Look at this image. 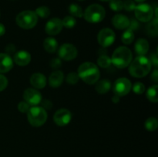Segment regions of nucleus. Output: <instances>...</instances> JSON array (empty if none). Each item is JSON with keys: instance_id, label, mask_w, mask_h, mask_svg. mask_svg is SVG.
Returning a JSON list of instances; mask_svg holds the SVG:
<instances>
[{"instance_id": "f257e3e1", "label": "nucleus", "mask_w": 158, "mask_h": 157, "mask_svg": "<svg viewBox=\"0 0 158 157\" xmlns=\"http://www.w3.org/2000/svg\"><path fill=\"white\" fill-rule=\"evenodd\" d=\"M129 72L133 77L143 78L146 76L151 70V61L144 55H139L129 65Z\"/></svg>"}, {"instance_id": "f03ea898", "label": "nucleus", "mask_w": 158, "mask_h": 157, "mask_svg": "<svg viewBox=\"0 0 158 157\" xmlns=\"http://www.w3.org/2000/svg\"><path fill=\"white\" fill-rule=\"evenodd\" d=\"M77 74L80 78L88 85L96 84L100 77V70L97 65L89 62L82 63L78 68Z\"/></svg>"}, {"instance_id": "7ed1b4c3", "label": "nucleus", "mask_w": 158, "mask_h": 157, "mask_svg": "<svg viewBox=\"0 0 158 157\" xmlns=\"http://www.w3.org/2000/svg\"><path fill=\"white\" fill-rule=\"evenodd\" d=\"M132 58L133 55L131 49L126 46H120L113 53L111 62L118 69H124L129 66Z\"/></svg>"}, {"instance_id": "20e7f679", "label": "nucleus", "mask_w": 158, "mask_h": 157, "mask_svg": "<svg viewBox=\"0 0 158 157\" xmlns=\"http://www.w3.org/2000/svg\"><path fill=\"white\" fill-rule=\"evenodd\" d=\"M47 117V112L42 106H32L27 112L28 122L35 127H40L45 124Z\"/></svg>"}, {"instance_id": "39448f33", "label": "nucleus", "mask_w": 158, "mask_h": 157, "mask_svg": "<svg viewBox=\"0 0 158 157\" xmlns=\"http://www.w3.org/2000/svg\"><path fill=\"white\" fill-rule=\"evenodd\" d=\"M106 15L104 8L99 4H93L88 6L83 13L86 21L89 23H99L103 21Z\"/></svg>"}, {"instance_id": "423d86ee", "label": "nucleus", "mask_w": 158, "mask_h": 157, "mask_svg": "<svg viewBox=\"0 0 158 157\" xmlns=\"http://www.w3.org/2000/svg\"><path fill=\"white\" fill-rule=\"evenodd\" d=\"M15 22L19 27L24 29H31L36 26L38 16L33 11L26 10L17 15Z\"/></svg>"}, {"instance_id": "0eeeda50", "label": "nucleus", "mask_w": 158, "mask_h": 157, "mask_svg": "<svg viewBox=\"0 0 158 157\" xmlns=\"http://www.w3.org/2000/svg\"><path fill=\"white\" fill-rule=\"evenodd\" d=\"M154 9L149 4L141 3L136 6L134 9L135 17L138 21L142 22H148L151 21L154 16Z\"/></svg>"}, {"instance_id": "6e6552de", "label": "nucleus", "mask_w": 158, "mask_h": 157, "mask_svg": "<svg viewBox=\"0 0 158 157\" xmlns=\"http://www.w3.org/2000/svg\"><path fill=\"white\" fill-rule=\"evenodd\" d=\"M131 88H132V84L128 78H119L114 83L113 90L115 95L121 97L127 95L131 90Z\"/></svg>"}, {"instance_id": "1a4fd4ad", "label": "nucleus", "mask_w": 158, "mask_h": 157, "mask_svg": "<svg viewBox=\"0 0 158 157\" xmlns=\"http://www.w3.org/2000/svg\"><path fill=\"white\" fill-rule=\"evenodd\" d=\"M115 32L109 28L101 29L97 35V41L103 48H106L111 46L115 41Z\"/></svg>"}, {"instance_id": "9d476101", "label": "nucleus", "mask_w": 158, "mask_h": 157, "mask_svg": "<svg viewBox=\"0 0 158 157\" xmlns=\"http://www.w3.org/2000/svg\"><path fill=\"white\" fill-rule=\"evenodd\" d=\"M77 54H78V51L77 48L73 45L69 44V43H65L62 45L58 51L60 58L65 61L73 60L74 58H77Z\"/></svg>"}, {"instance_id": "9b49d317", "label": "nucleus", "mask_w": 158, "mask_h": 157, "mask_svg": "<svg viewBox=\"0 0 158 157\" xmlns=\"http://www.w3.org/2000/svg\"><path fill=\"white\" fill-rule=\"evenodd\" d=\"M23 99L29 106H35L42 102V94L36 89L29 88L23 92Z\"/></svg>"}, {"instance_id": "f8f14e48", "label": "nucleus", "mask_w": 158, "mask_h": 157, "mask_svg": "<svg viewBox=\"0 0 158 157\" xmlns=\"http://www.w3.org/2000/svg\"><path fill=\"white\" fill-rule=\"evenodd\" d=\"M72 119V114L67 109H60L55 112L53 121L59 126H65L69 123Z\"/></svg>"}, {"instance_id": "ddd939ff", "label": "nucleus", "mask_w": 158, "mask_h": 157, "mask_svg": "<svg viewBox=\"0 0 158 157\" xmlns=\"http://www.w3.org/2000/svg\"><path fill=\"white\" fill-rule=\"evenodd\" d=\"M63 26L62 20L59 18H52L47 22L45 26V31L49 35H56L60 33Z\"/></svg>"}, {"instance_id": "4468645a", "label": "nucleus", "mask_w": 158, "mask_h": 157, "mask_svg": "<svg viewBox=\"0 0 158 157\" xmlns=\"http://www.w3.org/2000/svg\"><path fill=\"white\" fill-rule=\"evenodd\" d=\"M13 67V60L9 55L0 53V73H6Z\"/></svg>"}, {"instance_id": "2eb2a0df", "label": "nucleus", "mask_w": 158, "mask_h": 157, "mask_svg": "<svg viewBox=\"0 0 158 157\" xmlns=\"http://www.w3.org/2000/svg\"><path fill=\"white\" fill-rule=\"evenodd\" d=\"M14 62L16 65L19 66H26L30 62L31 55L27 51L21 50L15 54L13 58Z\"/></svg>"}, {"instance_id": "dca6fc26", "label": "nucleus", "mask_w": 158, "mask_h": 157, "mask_svg": "<svg viewBox=\"0 0 158 157\" xmlns=\"http://www.w3.org/2000/svg\"><path fill=\"white\" fill-rule=\"evenodd\" d=\"M112 23L114 27L117 29H127L130 24V19L124 15L117 14L112 18Z\"/></svg>"}, {"instance_id": "f3484780", "label": "nucleus", "mask_w": 158, "mask_h": 157, "mask_svg": "<svg viewBox=\"0 0 158 157\" xmlns=\"http://www.w3.org/2000/svg\"><path fill=\"white\" fill-rule=\"evenodd\" d=\"M30 83L35 89H43L46 85V78L43 74L35 72L31 76Z\"/></svg>"}, {"instance_id": "a211bd4d", "label": "nucleus", "mask_w": 158, "mask_h": 157, "mask_svg": "<svg viewBox=\"0 0 158 157\" xmlns=\"http://www.w3.org/2000/svg\"><path fill=\"white\" fill-rule=\"evenodd\" d=\"M64 79V75L62 71H56L50 75L49 78V84L51 87L57 88L60 86Z\"/></svg>"}, {"instance_id": "6ab92c4d", "label": "nucleus", "mask_w": 158, "mask_h": 157, "mask_svg": "<svg viewBox=\"0 0 158 157\" xmlns=\"http://www.w3.org/2000/svg\"><path fill=\"white\" fill-rule=\"evenodd\" d=\"M135 52L138 55H144L149 50V43L144 38H139L135 43Z\"/></svg>"}, {"instance_id": "aec40b11", "label": "nucleus", "mask_w": 158, "mask_h": 157, "mask_svg": "<svg viewBox=\"0 0 158 157\" xmlns=\"http://www.w3.org/2000/svg\"><path fill=\"white\" fill-rule=\"evenodd\" d=\"M96 84L95 89L98 93L105 94L110 91L111 89V83L108 79H102L97 81Z\"/></svg>"}, {"instance_id": "412c9836", "label": "nucleus", "mask_w": 158, "mask_h": 157, "mask_svg": "<svg viewBox=\"0 0 158 157\" xmlns=\"http://www.w3.org/2000/svg\"><path fill=\"white\" fill-rule=\"evenodd\" d=\"M43 47L45 50L49 53H53L56 51L58 48V42L56 40L52 37H48L44 40L43 42Z\"/></svg>"}, {"instance_id": "4be33fe9", "label": "nucleus", "mask_w": 158, "mask_h": 157, "mask_svg": "<svg viewBox=\"0 0 158 157\" xmlns=\"http://www.w3.org/2000/svg\"><path fill=\"white\" fill-rule=\"evenodd\" d=\"M147 34L150 37H157L158 35V20L155 18L147 25Z\"/></svg>"}, {"instance_id": "5701e85b", "label": "nucleus", "mask_w": 158, "mask_h": 157, "mask_svg": "<svg viewBox=\"0 0 158 157\" xmlns=\"http://www.w3.org/2000/svg\"><path fill=\"white\" fill-rule=\"evenodd\" d=\"M158 86L157 85H154L151 86L147 91V98L151 103H156L158 102Z\"/></svg>"}, {"instance_id": "b1692460", "label": "nucleus", "mask_w": 158, "mask_h": 157, "mask_svg": "<svg viewBox=\"0 0 158 157\" xmlns=\"http://www.w3.org/2000/svg\"><path fill=\"white\" fill-rule=\"evenodd\" d=\"M69 12L71 14V16L82 18L83 16V11L82 8L77 4H71L69 7Z\"/></svg>"}, {"instance_id": "393cba45", "label": "nucleus", "mask_w": 158, "mask_h": 157, "mask_svg": "<svg viewBox=\"0 0 158 157\" xmlns=\"http://www.w3.org/2000/svg\"><path fill=\"white\" fill-rule=\"evenodd\" d=\"M144 127L148 131H154L158 127L157 119L154 117H150L145 121Z\"/></svg>"}, {"instance_id": "a878e982", "label": "nucleus", "mask_w": 158, "mask_h": 157, "mask_svg": "<svg viewBox=\"0 0 158 157\" xmlns=\"http://www.w3.org/2000/svg\"><path fill=\"white\" fill-rule=\"evenodd\" d=\"M121 40L123 43L125 45H130L134 42V32H132L130 29H127L123 33L121 37Z\"/></svg>"}, {"instance_id": "bb28decb", "label": "nucleus", "mask_w": 158, "mask_h": 157, "mask_svg": "<svg viewBox=\"0 0 158 157\" xmlns=\"http://www.w3.org/2000/svg\"><path fill=\"white\" fill-rule=\"evenodd\" d=\"M97 64L100 67L106 69V68L110 67V65L112 64L111 58L106 55H101L97 59Z\"/></svg>"}, {"instance_id": "cd10ccee", "label": "nucleus", "mask_w": 158, "mask_h": 157, "mask_svg": "<svg viewBox=\"0 0 158 157\" xmlns=\"http://www.w3.org/2000/svg\"><path fill=\"white\" fill-rule=\"evenodd\" d=\"M35 12L38 17H40L42 18H46L50 15V9L46 6H40V7L37 8Z\"/></svg>"}, {"instance_id": "c85d7f7f", "label": "nucleus", "mask_w": 158, "mask_h": 157, "mask_svg": "<svg viewBox=\"0 0 158 157\" xmlns=\"http://www.w3.org/2000/svg\"><path fill=\"white\" fill-rule=\"evenodd\" d=\"M110 8L114 12H120L123 9V2L121 0H110Z\"/></svg>"}, {"instance_id": "c756f323", "label": "nucleus", "mask_w": 158, "mask_h": 157, "mask_svg": "<svg viewBox=\"0 0 158 157\" xmlns=\"http://www.w3.org/2000/svg\"><path fill=\"white\" fill-rule=\"evenodd\" d=\"M62 23L64 27L67 28V29H72L77 24V21H76L75 18L71 15H68L66 16L63 20H62Z\"/></svg>"}, {"instance_id": "7c9ffc66", "label": "nucleus", "mask_w": 158, "mask_h": 157, "mask_svg": "<svg viewBox=\"0 0 158 157\" xmlns=\"http://www.w3.org/2000/svg\"><path fill=\"white\" fill-rule=\"evenodd\" d=\"M79 78H80V77H79L78 74L77 72H69L66 76V82L69 85H75L78 83Z\"/></svg>"}, {"instance_id": "2f4dec72", "label": "nucleus", "mask_w": 158, "mask_h": 157, "mask_svg": "<svg viewBox=\"0 0 158 157\" xmlns=\"http://www.w3.org/2000/svg\"><path fill=\"white\" fill-rule=\"evenodd\" d=\"M131 89H133L134 92H135L137 95H141L145 92V86L143 85V83H140V82L134 83Z\"/></svg>"}, {"instance_id": "473e14b6", "label": "nucleus", "mask_w": 158, "mask_h": 157, "mask_svg": "<svg viewBox=\"0 0 158 157\" xmlns=\"http://www.w3.org/2000/svg\"><path fill=\"white\" fill-rule=\"evenodd\" d=\"M136 7V4L133 0H126L123 2V9L127 12H131L134 11Z\"/></svg>"}, {"instance_id": "72a5a7b5", "label": "nucleus", "mask_w": 158, "mask_h": 157, "mask_svg": "<svg viewBox=\"0 0 158 157\" xmlns=\"http://www.w3.org/2000/svg\"><path fill=\"white\" fill-rule=\"evenodd\" d=\"M29 109H30V106L26 102L22 101L19 103L18 109L19 112H23V113H27Z\"/></svg>"}, {"instance_id": "f704fd0d", "label": "nucleus", "mask_w": 158, "mask_h": 157, "mask_svg": "<svg viewBox=\"0 0 158 157\" xmlns=\"http://www.w3.org/2000/svg\"><path fill=\"white\" fill-rule=\"evenodd\" d=\"M139 27H140V23H139V22L137 19H134L133 18V19H131L130 21V24L127 29L131 30L132 32H135V31H137L139 29Z\"/></svg>"}, {"instance_id": "c9c22d12", "label": "nucleus", "mask_w": 158, "mask_h": 157, "mask_svg": "<svg viewBox=\"0 0 158 157\" xmlns=\"http://www.w3.org/2000/svg\"><path fill=\"white\" fill-rule=\"evenodd\" d=\"M62 61L60 58H54L50 61L51 68L54 69H58L59 68L61 67Z\"/></svg>"}, {"instance_id": "e433bc0d", "label": "nucleus", "mask_w": 158, "mask_h": 157, "mask_svg": "<svg viewBox=\"0 0 158 157\" xmlns=\"http://www.w3.org/2000/svg\"><path fill=\"white\" fill-rule=\"evenodd\" d=\"M8 86V79L5 75L0 74V92L6 89Z\"/></svg>"}, {"instance_id": "4c0bfd02", "label": "nucleus", "mask_w": 158, "mask_h": 157, "mask_svg": "<svg viewBox=\"0 0 158 157\" xmlns=\"http://www.w3.org/2000/svg\"><path fill=\"white\" fill-rule=\"evenodd\" d=\"M150 61H151V65L154 66V67L157 69V66H158V55H157V52H153L152 54L150 56Z\"/></svg>"}, {"instance_id": "58836bf2", "label": "nucleus", "mask_w": 158, "mask_h": 157, "mask_svg": "<svg viewBox=\"0 0 158 157\" xmlns=\"http://www.w3.org/2000/svg\"><path fill=\"white\" fill-rule=\"evenodd\" d=\"M42 107L44 109H51L52 107V103L49 100L45 99L42 102Z\"/></svg>"}, {"instance_id": "ea45409f", "label": "nucleus", "mask_w": 158, "mask_h": 157, "mask_svg": "<svg viewBox=\"0 0 158 157\" xmlns=\"http://www.w3.org/2000/svg\"><path fill=\"white\" fill-rule=\"evenodd\" d=\"M6 52H7L6 54H8V55L14 53V52H15V46H14L13 44H9L7 46H6Z\"/></svg>"}, {"instance_id": "a19ab883", "label": "nucleus", "mask_w": 158, "mask_h": 157, "mask_svg": "<svg viewBox=\"0 0 158 157\" xmlns=\"http://www.w3.org/2000/svg\"><path fill=\"white\" fill-rule=\"evenodd\" d=\"M151 80H153L155 83L158 82V70L157 69L155 70H154V72L151 74Z\"/></svg>"}, {"instance_id": "79ce46f5", "label": "nucleus", "mask_w": 158, "mask_h": 157, "mask_svg": "<svg viewBox=\"0 0 158 157\" xmlns=\"http://www.w3.org/2000/svg\"><path fill=\"white\" fill-rule=\"evenodd\" d=\"M6 33V28L2 23H0V36H2Z\"/></svg>"}, {"instance_id": "37998d69", "label": "nucleus", "mask_w": 158, "mask_h": 157, "mask_svg": "<svg viewBox=\"0 0 158 157\" xmlns=\"http://www.w3.org/2000/svg\"><path fill=\"white\" fill-rule=\"evenodd\" d=\"M112 102L114 103H115V104L118 103L119 102H120V96H118V95H114V96L112 97Z\"/></svg>"}, {"instance_id": "c03bdc74", "label": "nucleus", "mask_w": 158, "mask_h": 157, "mask_svg": "<svg viewBox=\"0 0 158 157\" xmlns=\"http://www.w3.org/2000/svg\"><path fill=\"white\" fill-rule=\"evenodd\" d=\"M136 2H144L145 0H135Z\"/></svg>"}, {"instance_id": "a18cd8bd", "label": "nucleus", "mask_w": 158, "mask_h": 157, "mask_svg": "<svg viewBox=\"0 0 158 157\" xmlns=\"http://www.w3.org/2000/svg\"><path fill=\"white\" fill-rule=\"evenodd\" d=\"M100 1H102V2H108V1H110V0H100Z\"/></svg>"}, {"instance_id": "49530a36", "label": "nucleus", "mask_w": 158, "mask_h": 157, "mask_svg": "<svg viewBox=\"0 0 158 157\" xmlns=\"http://www.w3.org/2000/svg\"><path fill=\"white\" fill-rule=\"evenodd\" d=\"M79 1H83V0H79Z\"/></svg>"}]
</instances>
